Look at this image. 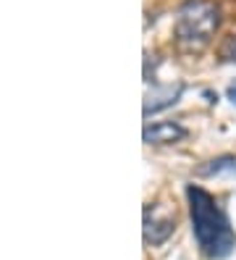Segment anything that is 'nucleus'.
I'll return each mask as SVG.
<instances>
[{"mask_svg":"<svg viewBox=\"0 0 236 260\" xmlns=\"http://www.w3.org/2000/svg\"><path fill=\"white\" fill-rule=\"evenodd\" d=\"M186 200H189L192 229H194L199 250L208 257H226L233 250V234L228 229L223 210L215 203V197L208 189L189 184L186 187Z\"/></svg>","mask_w":236,"mask_h":260,"instance_id":"f257e3e1","label":"nucleus"},{"mask_svg":"<svg viewBox=\"0 0 236 260\" xmlns=\"http://www.w3.org/2000/svg\"><path fill=\"white\" fill-rule=\"evenodd\" d=\"M220 21V8L213 0H186L176 19V42L189 53H199L215 37Z\"/></svg>","mask_w":236,"mask_h":260,"instance_id":"f03ea898","label":"nucleus"},{"mask_svg":"<svg viewBox=\"0 0 236 260\" xmlns=\"http://www.w3.org/2000/svg\"><path fill=\"white\" fill-rule=\"evenodd\" d=\"M173 229H176V218L171 213H157V208H147L145 210V242L147 244H163Z\"/></svg>","mask_w":236,"mask_h":260,"instance_id":"7ed1b4c3","label":"nucleus"},{"mask_svg":"<svg viewBox=\"0 0 236 260\" xmlns=\"http://www.w3.org/2000/svg\"><path fill=\"white\" fill-rule=\"evenodd\" d=\"M184 92L181 84H163V87H152L150 92L145 95V116L150 118L152 113H160L171 105H176L179 98Z\"/></svg>","mask_w":236,"mask_h":260,"instance_id":"20e7f679","label":"nucleus"},{"mask_svg":"<svg viewBox=\"0 0 236 260\" xmlns=\"http://www.w3.org/2000/svg\"><path fill=\"white\" fill-rule=\"evenodd\" d=\"M145 142L147 145H173L186 137V129L176 121H157V124L145 126Z\"/></svg>","mask_w":236,"mask_h":260,"instance_id":"39448f33","label":"nucleus"},{"mask_svg":"<svg viewBox=\"0 0 236 260\" xmlns=\"http://www.w3.org/2000/svg\"><path fill=\"white\" fill-rule=\"evenodd\" d=\"M223 171L236 174V155H220V158L210 160V166L202 168L205 176H215V174H223Z\"/></svg>","mask_w":236,"mask_h":260,"instance_id":"423d86ee","label":"nucleus"},{"mask_svg":"<svg viewBox=\"0 0 236 260\" xmlns=\"http://www.w3.org/2000/svg\"><path fill=\"white\" fill-rule=\"evenodd\" d=\"M218 58L226 63H236V32L223 37V42L218 45Z\"/></svg>","mask_w":236,"mask_h":260,"instance_id":"0eeeda50","label":"nucleus"},{"mask_svg":"<svg viewBox=\"0 0 236 260\" xmlns=\"http://www.w3.org/2000/svg\"><path fill=\"white\" fill-rule=\"evenodd\" d=\"M226 95H228V100H231V103L236 105V82H233V84H231V87L226 89Z\"/></svg>","mask_w":236,"mask_h":260,"instance_id":"6e6552de","label":"nucleus"}]
</instances>
